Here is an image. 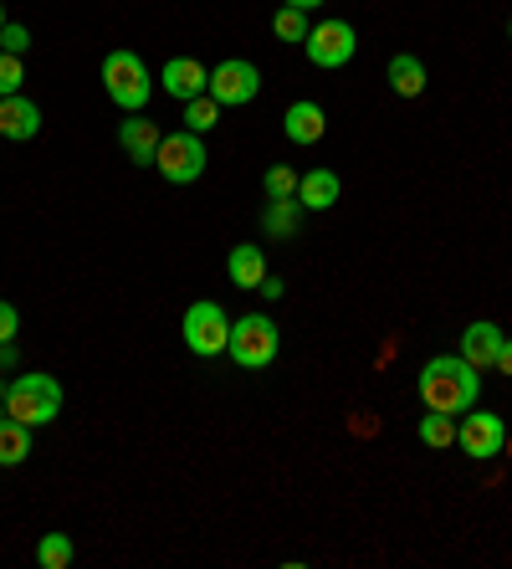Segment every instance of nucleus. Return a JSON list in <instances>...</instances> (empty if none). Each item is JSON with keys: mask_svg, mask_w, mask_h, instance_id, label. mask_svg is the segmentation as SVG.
<instances>
[{"mask_svg": "<svg viewBox=\"0 0 512 569\" xmlns=\"http://www.w3.org/2000/svg\"><path fill=\"white\" fill-rule=\"evenodd\" d=\"M476 396H482V375L461 355H435L421 365V406L425 411L461 416L476 406Z\"/></svg>", "mask_w": 512, "mask_h": 569, "instance_id": "obj_1", "label": "nucleus"}, {"mask_svg": "<svg viewBox=\"0 0 512 569\" xmlns=\"http://www.w3.org/2000/svg\"><path fill=\"white\" fill-rule=\"evenodd\" d=\"M6 416H16V421H27V426H52L62 416V385L41 370L16 375L6 385Z\"/></svg>", "mask_w": 512, "mask_h": 569, "instance_id": "obj_2", "label": "nucleus"}, {"mask_svg": "<svg viewBox=\"0 0 512 569\" xmlns=\"http://www.w3.org/2000/svg\"><path fill=\"white\" fill-rule=\"evenodd\" d=\"M103 88L123 113H144L149 98H154V78H149V67L139 52H108L103 57Z\"/></svg>", "mask_w": 512, "mask_h": 569, "instance_id": "obj_3", "label": "nucleus"}, {"mask_svg": "<svg viewBox=\"0 0 512 569\" xmlns=\"http://www.w3.org/2000/svg\"><path fill=\"white\" fill-rule=\"evenodd\" d=\"M205 139L190 129H174L159 139V154H154V170L170 180V186H195L200 174H205Z\"/></svg>", "mask_w": 512, "mask_h": 569, "instance_id": "obj_4", "label": "nucleus"}, {"mask_svg": "<svg viewBox=\"0 0 512 569\" xmlns=\"http://www.w3.org/2000/svg\"><path fill=\"white\" fill-rule=\"evenodd\" d=\"M277 323L267 313H247V318H237L231 323V345H225V355L237 359L241 370H267L277 359Z\"/></svg>", "mask_w": 512, "mask_h": 569, "instance_id": "obj_5", "label": "nucleus"}, {"mask_svg": "<svg viewBox=\"0 0 512 569\" xmlns=\"http://www.w3.org/2000/svg\"><path fill=\"white\" fill-rule=\"evenodd\" d=\"M184 345L200 359L225 355V345H231V318H225V308L211 303V298L190 308V313H184Z\"/></svg>", "mask_w": 512, "mask_h": 569, "instance_id": "obj_6", "label": "nucleus"}, {"mask_svg": "<svg viewBox=\"0 0 512 569\" xmlns=\"http://www.w3.org/2000/svg\"><path fill=\"white\" fill-rule=\"evenodd\" d=\"M205 93H211L221 108H241L262 93V72H257V62H247V57H225V62H215Z\"/></svg>", "mask_w": 512, "mask_h": 569, "instance_id": "obj_7", "label": "nucleus"}, {"mask_svg": "<svg viewBox=\"0 0 512 569\" xmlns=\"http://www.w3.org/2000/svg\"><path fill=\"white\" fill-rule=\"evenodd\" d=\"M302 52H308V62L313 67H343L354 62L359 52V31L349 27V21H318L313 31H308V41H302Z\"/></svg>", "mask_w": 512, "mask_h": 569, "instance_id": "obj_8", "label": "nucleus"}, {"mask_svg": "<svg viewBox=\"0 0 512 569\" xmlns=\"http://www.w3.org/2000/svg\"><path fill=\"white\" fill-rule=\"evenodd\" d=\"M461 451L472 457V462H492L508 451V421L498 411H466L461 416V431H456Z\"/></svg>", "mask_w": 512, "mask_h": 569, "instance_id": "obj_9", "label": "nucleus"}, {"mask_svg": "<svg viewBox=\"0 0 512 569\" xmlns=\"http://www.w3.org/2000/svg\"><path fill=\"white\" fill-rule=\"evenodd\" d=\"M159 88H164L174 103H190V98H200L211 88V67L195 62V57H170L164 72H159Z\"/></svg>", "mask_w": 512, "mask_h": 569, "instance_id": "obj_10", "label": "nucleus"}, {"mask_svg": "<svg viewBox=\"0 0 512 569\" xmlns=\"http://www.w3.org/2000/svg\"><path fill=\"white\" fill-rule=\"evenodd\" d=\"M37 133H41V108L31 103V98H21V93L0 98V139L27 144V139H37Z\"/></svg>", "mask_w": 512, "mask_h": 569, "instance_id": "obj_11", "label": "nucleus"}, {"mask_svg": "<svg viewBox=\"0 0 512 569\" xmlns=\"http://www.w3.org/2000/svg\"><path fill=\"white\" fill-rule=\"evenodd\" d=\"M159 139H164V129H159L154 119H144V113H129V119L119 123V144L133 164H154Z\"/></svg>", "mask_w": 512, "mask_h": 569, "instance_id": "obj_12", "label": "nucleus"}, {"mask_svg": "<svg viewBox=\"0 0 512 569\" xmlns=\"http://www.w3.org/2000/svg\"><path fill=\"white\" fill-rule=\"evenodd\" d=\"M282 133H288L292 144H318L323 133H329V113L313 103V98H298L288 108V119H282Z\"/></svg>", "mask_w": 512, "mask_h": 569, "instance_id": "obj_13", "label": "nucleus"}, {"mask_svg": "<svg viewBox=\"0 0 512 569\" xmlns=\"http://www.w3.org/2000/svg\"><path fill=\"white\" fill-rule=\"evenodd\" d=\"M498 349H502V329L498 323H472V329H461V359L472 365V370H492L498 365Z\"/></svg>", "mask_w": 512, "mask_h": 569, "instance_id": "obj_14", "label": "nucleus"}, {"mask_svg": "<svg viewBox=\"0 0 512 569\" xmlns=\"http://www.w3.org/2000/svg\"><path fill=\"white\" fill-rule=\"evenodd\" d=\"M225 272H231V282H237V288L257 292L272 267H267V252L257 247V241H241V247H231V257H225Z\"/></svg>", "mask_w": 512, "mask_h": 569, "instance_id": "obj_15", "label": "nucleus"}, {"mask_svg": "<svg viewBox=\"0 0 512 569\" xmlns=\"http://www.w3.org/2000/svg\"><path fill=\"white\" fill-rule=\"evenodd\" d=\"M339 174L333 170H323V164H318V170H308L298 180V200H302V211H329V206H339Z\"/></svg>", "mask_w": 512, "mask_h": 569, "instance_id": "obj_16", "label": "nucleus"}, {"mask_svg": "<svg viewBox=\"0 0 512 569\" xmlns=\"http://www.w3.org/2000/svg\"><path fill=\"white\" fill-rule=\"evenodd\" d=\"M425 82H431V78H425V62H421V57H410V52H394L390 57V88L400 98H421Z\"/></svg>", "mask_w": 512, "mask_h": 569, "instance_id": "obj_17", "label": "nucleus"}, {"mask_svg": "<svg viewBox=\"0 0 512 569\" xmlns=\"http://www.w3.org/2000/svg\"><path fill=\"white\" fill-rule=\"evenodd\" d=\"M31 457V426L0 416V467H21Z\"/></svg>", "mask_w": 512, "mask_h": 569, "instance_id": "obj_18", "label": "nucleus"}, {"mask_svg": "<svg viewBox=\"0 0 512 569\" xmlns=\"http://www.w3.org/2000/svg\"><path fill=\"white\" fill-rule=\"evenodd\" d=\"M298 221H302V200L298 196H288V200H272L267 206V216H262V226H267V237H298Z\"/></svg>", "mask_w": 512, "mask_h": 569, "instance_id": "obj_19", "label": "nucleus"}, {"mask_svg": "<svg viewBox=\"0 0 512 569\" xmlns=\"http://www.w3.org/2000/svg\"><path fill=\"white\" fill-rule=\"evenodd\" d=\"M72 559H78L72 533H41V543H37V565L41 569H67Z\"/></svg>", "mask_w": 512, "mask_h": 569, "instance_id": "obj_20", "label": "nucleus"}, {"mask_svg": "<svg viewBox=\"0 0 512 569\" xmlns=\"http://www.w3.org/2000/svg\"><path fill=\"white\" fill-rule=\"evenodd\" d=\"M184 108V129H190V133H211L215 129V123H221V103H215V98L211 93H200V98H190V103H180Z\"/></svg>", "mask_w": 512, "mask_h": 569, "instance_id": "obj_21", "label": "nucleus"}, {"mask_svg": "<svg viewBox=\"0 0 512 569\" xmlns=\"http://www.w3.org/2000/svg\"><path fill=\"white\" fill-rule=\"evenodd\" d=\"M421 441H425V447H456V416L425 411L421 416Z\"/></svg>", "mask_w": 512, "mask_h": 569, "instance_id": "obj_22", "label": "nucleus"}, {"mask_svg": "<svg viewBox=\"0 0 512 569\" xmlns=\"http://www.w3.org/2000/svg\"><path fill=\"white\" fill-rule=\"evenodd\" d=\"M272 31H277V41H292V47H298V41H308V11H298V6H282V11L272 16Z\"/></svg>", "mask_w": 512, "mask_h": 569, "instance_id": "obj_23", "label": "nucleus"}, {"mask_svg": "<svg viewBox=\"0 0 512 569\" xmlns=\"http://www.w3.org/2000/svg\"><path fill=\"white\" fill-rule=\"evenodd\" d=\"M298 180L302 174L292 170V164H272V170H267V200H288V196H298Z\"/></svg>", "mask_w": 512, "mask_h": 569, "instance_id": "obj_24", "label": "nucleus"}, {"mask_svg": "<svg viewBox=\"0 0 512 569\" xmlns=\"http://www.w3.org/2000/svg\"><path fill=\"white\" fill-rule=\"evenodd\" d=\"M21 82H27V67H21V57H16V52H0V98L21 93Z\"/></svg>", "mask_w": 512, "mask_h": 569, "instance_id": "obj_25", "label": "nucleus"}, {"mask_svg": "<svg viewBox=\"0 0 512 569\" xmlns=\"http://www.w3.org/2000/svg\"><path fill=\"white\" fill-rule=\"evenodd\" d=\"M27 47H31V31L21 27V21H6V31H0V52H16V57H21Z\"/></svg>", "mask_w": 512, "mask_h": 569, "instance_id": "obj_26", "label": "nucleus"}, {"mask_svg": "<svg viewBox=\"0 0 512 569\" xmlns=\"http://www.w3.org/2000/svg\"><path fill=\"white\" fill-rule=\"evenodd\" d=\"M16 329H21V313L0 298V345H16Z\"/></svg>", "mask_w": 512, "mask_h": 569, "instance_id": "obj_27", "label": "nucleus"}, {"mask_svg": "<svg viewBox=\"0 0 512 569\" xmlns=\"http://www.w3.org/2000/svg\"><path fill=\"white\" fill-rule=\"evenodd\" d=\"M257 292H262V298H272V303H277V298L288 292V282H282V278H272V272H267V278H262V288H257Z\"/></svg>", "mask_w": 512, "mask_h": 569, "instance_id": "obj_28", "label": "nucleus"}, {"mask_svg": "<svg viewBox=\"0 0 512 569\" xmlns=\"http://www.w3.org/2000/svg\"><path fill=\"white\" fill-rule=\"evenodd\" d=\"M492 370L512 375V339H502V349H498V365H492Z\"/></svg>", "mask_w": 512, "mask_h": 569, "instance_id": "obj_29", "label": "nucleus"}, {"mask_svg": "<svg viewBox=\"0 0 512 569\" xmlns=\"http://www.w3.org/2000/svg\"><path fill=\"white\" fill-rule=\"evenodd\" d=\"M11 365H16V349H11V345H0V370H11Z\"/></svg>", "mask_w": 512, "mask_h": 569, "instance_id": "obj_30", "label": "nucleus"}, {"mask_svg": "<svg viewBox=\"0 0 512 569\" xmlns=\"http://www.w3.org/2000/svg\"><path fill=\"white\" fill-rule=\"evenodd\" d=\"M282 6H298V11H313V6H323V0H282Z\"/></svg>", "mask_w": 512, "mask_h": 569, "instance_id": "obj_31", "label": "nucleus"}, {"mask_svg": "<svg viewBox=\"0 0 512 569\" xmlns=\"http://www.w3.org/2000/svg\"><path fill=\"white\" fill-rule=\"evenodd\" d=\"M0 411H6V385H0Z\"/></svg>", "mask_w": 512, "mask_h": 569, "instance_id": "obj_32", "label": "nucleus"}, {"mask_svg": "<svg viewBox=\"0 0 512 569\" xmlns=\"http://www.w3.org/2000/svg\"><path fill=\"white\" fill-rule=\"evenodd\" d=\"M0 31H6V6H0Z\"/></svg>", "mask_w": 512, "mask_h": 569, "instance_id": "obj_33", "label": "nucleus"}, {"mask_svg": "<svg viewBox=\"0 0 512 569\" xmlns=\"http://www.w3.org/2000/svg\"><path fill=\"white\" fill-rule=\"evenodd\" d=\"M508 37H512V21H508Z\"/></svg>", "mask_w": 512, "mask_h": 569, "instance_id": "obj_34", "label": "nucleus"}]
</instances>
